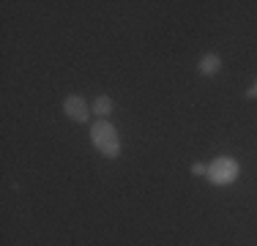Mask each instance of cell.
Masks as SVG:
<instances>
[{
  "instance_id": "obj_1",
  "label": "cell",
  "mask_w": 257,
  "mask_h": 246,
  "mask_svg": "<svg viewBox=\"0 0 257 246\" xmlns=\"http://www.w3.org/2000/svg\"><path fill=\"white\" fill-rule=\"evenodd\" d=\"M90 140H93L96 151L104 153L107 159H115L120 153V140H118V132L109 120H96L93 129H90Z\"/></svg>"
},
{
  "instance_id": "obj_2",
  "label": "cell",
  "mask_w": 257,
  "mask_h": 246,
  "mask_svg": "<svg viewBox=\"0 0 257 246\" xmlns=\"http://www.w3.org/2000/svg\"><path fill=\"white\" fill-rule=\"evenodd\" d=\"M238 178V162L230 156H222V159H213V164L208 167V181L216 183V186H227Z\"/></svg>"
},
{
  "instance_id": "obj_3",
  "label": "cell",
  "mask_w": 257,
  "mask_h": 246,
  "mask_svg": "<svg viewBox=\"0 0 257 246\" xmlns=\"http://www.w3.org/2000/svg\"><path fill=\"white\" fill-rule=\"evenodd\" d=\"M63 112L69 115L74 123H85L90 118V115H88V104H85L82 96H69V98H66V101H63Z\"/></svg>"
},
{
  "instance_id": "obj_4",
  "label": "cell",
  "mask_w": 257,
  "mask_h": 246,
  "mask_svg": "<svg viewBox=\"0 0 257 246\" xmlns=\"http://www.w3.org/2000/svg\"><path fill=\"white\" fill-rule=\"evenodd\" d=\"M219 69H222V58H219L216 52L205 55V58L200 60V66H197V71L203 74V77H213V74H219Z\"/></svg>"
},
{
  "instance_id": "obj_5",
  "label": "cell",
  "mask_w": 257,
  "mask_h": 246,
  "mask_svg": "<svg viewBox=\"0 0 257 246\" xmlns=\"http://www.w3.org/2000/svg\"><path fill=\"white\" fill-rule=\"evenodd\" d=\"M93 112L101 115V120H104L109 112H112V98H109V96H99V98L93 101Z\"/></svg>"
},
{
  "instance_id": "obj_6",
  "label": "cell",
  "mask_w": 257,
  "mask_h": 246,
  "mask_svg": "<svg viewBox=\"0 0 257 246\" xmlns=\"http://www.w3.org/2000/svg\"><path fill=\"white\" fill-rule=\"evenodd\" d=\"M192 172H194V175H203V172H208V170L203 167V164H194V167H192Z\"/></svg>"
},
{
  "instance_id": "obj_7",
  "label": "cell",
  "mask_w": 257,
  "mask_h": 246,
  "mask_svg": "<svg viewBox=\"0 0 257 246\" xmlns=\"http://www.w3.org/2000/svg\"><path fill=\"white\" fill-rule=\"evenodd\" d=\"M246 96H249V98H257V82H254V85H252V88H249V90H246Z\"/></svg>"
}]
</instances>
